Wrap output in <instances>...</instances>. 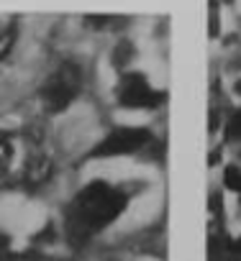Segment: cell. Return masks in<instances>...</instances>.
I'll use <instances>...</instances> for the list:
<instances>
[{"label": "cell", "instance_id": "obj_5", "mask_svg": "<svg viewBox=\"0 0 241 261\" xmlns=\"http://www.w3.org/2000/svg\"><path fill=\"white\" fill-rule=\"evenodd\" d=\"M223 179H226V185H228L231 190L241 192V169H238V167H228L226 174H223Z\"/></svg>", "mask_w": 241, "mask_h": 261}, {"label": "cell", "instance_id": "obj_1", "mask_svg": "<svg viewBox=\"0 0 241 261\" xmlns=\"http://www.w3.org/2000/svg\"><path fill=\"white\" fill-rule=\"evenodd\" d=\"M126 205H129V192L124 187L103 179L90 182L75 195L67 210V230L77 241L92 238L103 233L108 225H113L120 218V213L126 210Z\"/></svg>", "mask_w": 241, "mask_h": 261}, {"label": "cell", "instance_id": "obj_7", "mask_svg": "<svg viewBox=\"0 0 241 261\" xmlns=\"http://www.w3.org/2000/svg\"><path fill=\"white\" fill-rule=\"evenodd\" d=\"M226 134H228V139H233V141H241V110L228 120V128H226Z\"/></svg>", "mask_w": 241, "mask_h": 261}, {"label": "cell", "instance_id": "obj_8", "mask_svg": "<svg viewBox=\"0 0 241 261\" xmlns=\"http://www.w3.org/2000/svg\"><path fill=\"white\" fill-rule=\"evenodd\" d=\"M8 159H11V141H8L6 136H0V174L6 172Z\"/></svg>", "mask_w": 241, "mask_h": 261}, {"label": "cell", "instance_id": "obj_2", "mask_svg": "<svg viewBox=\"0 0 241 261\" xmlns=\"http://www.w3.org/2000/svg\"><path fill=\"white\" fill-rule=\"evenodd\" d=\"M147 141H149V134L144 128L124 125V128H115L113 134H108L100 141V146L95 149V154H100V156H126V154L144 149Z\"/></svg>", "mask_w": 241, "mask_h": 261}, {"label": "cell", "instance_id": "obj_9", "mask_svg": "<svg viewBox=\"0 0 241 261\" xmlns=\"http://www.w3.org/2000/svg\"><path fill=\"white\" fill-rule=\"evenodd\" d=\"M236 90H238V92H241V82H238V85H236Z\"/></svg>", "mask_w": 241, "mask_h": 261}, {"label": "cell", "instance_id": "obj_6", "mask_svg": "<svg viewBox=\"0 0 241 261\" xmlns=\"http://www.w3.org/2000/svg\"><path fill=\"white\" fill-rule=\"evenodd\" d=\"M13 36H16V31H13V29L0 31V59H3V57L11 51V46H13Z\"/></svg>", "mask_w": 241, "mask_h": 261}, {"label": "cell", "instance_id": "obj_3", "mask_svg": "<svg viewBox=\"0 0 241 261\" xmlns=\"http://www.w3.org/2000/svg\"><path fill=\"white\" fill-rule=\"evenodd\" d=\"M77 92H80V69H75V67H62V69L52 77V82L46 85L44 97H46L49 108L62 110V108H67V105L75 100Z\"/></svg>", "mask_w": 241, "mask_h": 261}, {"label": "cell", "instance_id": "obj_4", "mask_svg": "<svg viewBox=\"0 0 241 261\" xmlns=\"http://www.w3.org/2000/svg\"><path fill=\"white\" fill-rule=\"evenodd\" d=\"M118 102L126 108H154L157 92L141 74H126L118 85Z\"/></svg>", "mask_w": 241, "mask_h": 261}]
</instances>
